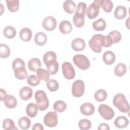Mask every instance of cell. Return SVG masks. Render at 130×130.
Listing matches in <instances>:
<instances>
[{"instance_id": "1", "label": "cell", "mask_w": 130, "mask_h": 130, "mask_svg": "<svg viewBox=\"0 0 130 130\" xmlns=\"http://www.w3.org/2000/svg\"><path fill=\"white\" fill-rule=\"evenodd\" d=\"M114 106L122 112L127 113L129 111V105L125 96L122 93L116 94L113 99Z\"/></svg>"}, {"instance_id": "2", "label": "cell", "mask_w": 130, "mask_h": 130, "mask_svg": "<svg viewBox=\"0 0 130 130\" xmlns=\"http://www.w3.org/2000/svg\"><path fill=\"white\" fill-rule=\"evenodd\" d=\"M35 98L39 110L44 111L48 108L49 105V100L44 91L42 90L37 91L35 94Z\"/></svg>"}, {"instance_id": "3", "label": "cell", "mask_w": 130, "mask_h": 130, "mask_svg": "<svg viewBox=\"0 0 130 130\" xmlns=\"http://www.w3.org/2000/svg\"><path fill=\"white\" fill-rule=\"evenodd\" d=\"M103 0H95L91 3L86 10L87 17L90 19L96 18L100 12V8L102 7Z\"/></svg>"}, {"instance_id": "4", "label": "cell", "mask_w": 130, "mask_h": 130, "mask_svg": "<svg viewBox=\"0 0 130 130\" xmlns=\"http://www.w3.org/2000/svg\"><path fill=\"white\" fill-rule=\"evenodd\" d=\"M75 64L82 70H87L90 66L88 58L83 54H78L74 55L73 58Z\"/></svg>"}, {"instance_id": "5", "label": "cell", "mask_w": 130, "mask_h": 130, "mask_svg": "<svg viewBox=\"0 0 130 130\" xmlns=\"http://www.w3.org/2000/svg\"><path fill=\"white\" fill-rule=\"evenodd\" d=\"M103 36V35L102 34H95L88 42L90 49L96 53H100L102 51V39Z\"/></svg>"}, {"instance_id": "6", "label": "cell", "mask_w": 130, "mask_h": 130, "mask_svg": "<svg viewBox=\"0 0 130 130\" xmlns=\"http://www.w3.org/2000/svg\"><path fill=\"white\" fill-rule=\"evenodd\" d=\"M85 91V85L84 82L81 80H76L72 84V93L76 98L82 96Z\"/></svg>"}, {"instance_id": "7", "label": "cell", "mask_w": 130, "mask_h": 130, "mask_svg": "<svg viewBox=\"0 0 130 130\" xmlns=\"http://www.w3.org/2000/svg\"><path fill=\"white\" fill-rule=\"evenodd\" d=\"M98 111L102 117L107 120L112 119L114 116V110L106 104H101L98 108Z\"/></svg>"}, {"instance_id": "8", "label": "cell", "mask_w": 130, "mask_h": 130, "mask_svg": "<svg viewBox=\"0 0 130 130\" xmlns=\"http://www.w3.org/2000/svg\"><path fill=\"white\" fill-rule=\"evenodd\" d=\"M44 123L48 127H53L58 123L57 114L55 112L50 111L46 114L43 119Z\"/></svg>"}, {"instance_id": "9", "label": "cell", "mask_w": 130, "mask_h": 130, "mask_svg": "<svg viewBox=\"0 0 130 130\" xmlns=\"http://www.w3.org/2000/svg\"><path fill=\"white\" fill-rule=\"evenodd\" d=\"M62 71L65 78L72 80L75 77V71L72 64L68 61H65L62 64Z\"/></svg>"}, {"instance_id": "10", "label": "cell", "mask_w": 130, "mask_h": 130, "mask_svg": "<svg viewBox=\"0 0 130 130\" xmlns=\"http://www.w3.org/2000/svg\"><path fill=\"white\" fill-rule=\"evenodd\" d=\"M56 25L57 21L53 16H47L43 20V27L47 31H52L54 30L56 28Z\"/></svg>"}, {"instance_id": "11", "label": "cell", "mask_w": 130, "mask_h": 130, "mask_svg": "<svg viewBox=\"0 0 130 130\" xmlns=\"http://www.w3.org/2000/svg\"><path fill=\"white\" fill-rule=\"evenodd\" d=\"M80 110L81 113L86 116L91 115L95 111L94 106L90 103H85L83 104L80 106Z\"/></svg>"}, {"instance_id": "12", "label": "cell", "mask_w": 130, "mask_h": 130, "mask_svg": "<svg viewBox=\"0 0 130 130\" xmlns=\"http://www.w3.org/2000/svg\"><path fill=\"white\" fill-rule=\"evenodd\" d=\"M71 46L74 51H81L84 50L85 48V43L83 39L77 38L72 41Z\"/></svg>"}, {"instance_id": "13", "label": "cell", "mask_w": 130, "mask_h": 130, "mask_svg": "<svg viewBox=\"0 0 130 130\" xmlns=\"http://www.w3.org/2000/svg\"><path fill=\"white\" fill-rule=\"evenodd\" d=\"M32 90L28 86H24L21 88L19 90V96L20 98L24 101H27L30 99L32 96Z\"/></svg>"}, {"instance_id": "14", "label": "cell", "mask_w": 130, "mask_h": 130, "mask_svg": "<svg viewBox=\"0 0 130 130\" xmlns=\"http://www.w3.org/2000/svg\"><path fill=\"white\" fill-rule=\"evenodd\" d=\"M59 29L63 34H70L72 30V25L69 21L63 20L59 23Z\"/></svg>"}, {"instance_id": "15", "label": "cell", "mask_w": 130, "mask_h": 130, "mask_svg": "<svg viewBox=\"0 0 130 130\" xmlns=\"http://www.w3.org/2000/svg\"><path fill=\"white\" fill-rule=\"evenodd\" d=\"M47 41V37L43 32L39 31L36 34L34 38L35 43L38 46L44 45Z\"/></svg>"}, {"instance_id": "16", "label": "cell", "mask_w": 130, "mask_h": 130, "mask_svg": "<svg viewBox=\"0 0 130 130\" xmlns=\"http://www.w3.org/2000/svg\"><path fill=\"white\" fill-rule=\"evenodd\" d=\"M116 56L115 54L111 51H107L104 52L103 55V59L105 63L107 65L112 64L115 60Z\"/></svg>"}, {"instance_id": "17", "label": "cell", "mask_w": 130, "mask_h": 130, "mask_svg": "<svg viewBox=\"0 0 130 130\" xmlns=\"http://www.w3.org/2000/svg\"><path fill=\"white\" fill-rule=\"evenodd\" d=\"M127 14L126 7L123 6H118L116 7L114 11V16L118 19L121 20L124 18Z\"/></svg>"}, {"instance_id": "18", "label": "cell", "mask_w": 130, "mask_h": 130, "mask_svg": "<svg viewBox=\"0 0 130 130\" xmlns=\"http://www.w3.org/2000/svg\"><path fill=\"white\" fill-rule=\"evenodd\" d=\"M19 36L20 39L24 42H28L32 37V31L28 27H24L20 31Z\"/></svg>"}, {"instance_id": "19", "label": "cell", "mask_w": 130, "mask_h": 130, "mask_svg": "<svg viewBox=\"0 0 130 130\" xmlns=\"http://www.w3.org/2000/svg\"><path fill=\"white\" fill-rule=\"evenodd\" d=\"M129 123L128 119L123 116L117 117L114 121L115 126L118 128H123L126 127Z\"/></svg>"}, {"instance_id": "20", "label": "cell", "mask_w": 130, "mask_h": 130, "mask_svg": "<svg viewBox=\"0 0 130 130\" xmlns=\"http://www.w3.org/2000/svg\"><path fill=\"white\" fill-rule=\"evenodd\" d=\"M63 8L66 13L68 14H72L76 9V5L73 1L71 0H67L63 2Z\"/></svg>"}, {"instance_id": "21", "label": "cell", "mask_w": 130, "mask_h": 130, "mask_svg": "<svg viewBox=\"0 0 130 130\" xmlns=\"http://www.w3.org/2000/svg\"><path fill=\"white\" fill-rule=\"evenodd\" d=\"M38 110V107L36 104L33 103H30L26 106V113L28 116L33 118L37 115Z\"/></svg>"}, {"instance_id": "22", "label": "cell", "mask_w": 130, "mask_h": 130, "mask_svg": "<svg viewBox=\"0 0 130 130\" xmlns=\"http://www.w3.org/2000/svg\"><path fill=\"white\" fill-rule=\"evenodd\" d=\"M41 62L38 58H32L28 62V69L32 72L36 71L38 69L41 68Z\"/></svg>"}, {"instance_id": "23", "label": "cell", "mask_w": 130, "mask_h": 130, "mask_svg": "<svg viewBox=\"0 0 130 130\" xmlns=\"http://www.w3.org/2000/svg\"><path fill=\"white\" fill-rule=\"evenodd\" d=\"M5 106L10 109H13L17 106V102L15 97L12 95H8L4 100Z\"/></svg>"}, {"instance_id": "24", "label": "cell", "mask_w": 130, "mask_h": 130, "mask_svg": "<svg viewBox=\"0 0 130 130\" xmlns=\"http://www.w3.org/2000/svg\"><path fill=\"white\" fill-rule=\"evenodd\" d=\"M14 71L15 77L19 80H24L27 78V72L24 67L18 68Z\"/></svg>"}, {"instance_id": "25", "label": "cell", "mask_w": 130, "mask_h": 130, "mask_svg": "<svg viewBox=\"0 0 130 130\" xmlns=\"http://www.w3.org/2000/svg\"><path fill=\"white\" fill-rule=\"evenodd\" d=\"M37 77L40 80L48 81L50 80V73L49 72L44 69L39 68L36 71Z\"/></svg>"}, {"instance_id": "26", "label": "cell", "mask_w": 130, "mask_h": 130, "mask_svg": "<svg viewBox=\"0 0 130 130\" xmlns=\"http://www.w3.org/2000/svg\"><path fill=\"white\" fill-rule=\"evenodd\" d=\"M46 65L47 69L50 75H54L57 73L58 71L59 64L56 60L50 61Z\"/></svg>"}, {"instance_id": "27", "label": "cell", "mask_w": 130, "mask_h": 130, "mask_svg": "<svg viewBox=\"0 0 130 130\" xmlns=\"http://www.w3.org/2000/svg\"><path fill=\"white\" fill-rule=\"evenodd\" d=\"M93 29L97 31H103L105 30L106 27V23L105 20L103 18H99L92 23Z\"/></svg>"}, {"instance_id": "28", "label": "cell", "mask_w": 130, "mask_h": 130, "mask_svg": "<svg viewBox=\"0 0 130 130\" xmlns=\"http://www.w3.org/2000/svg\"><path fill=\"white\" fill-rule=\"evenodd\" d=\"M7 6L9 10L11 12L17 11L19 7V0H6Z\"/></svg>"}, {"instance_id": "29", "label": "cell", "mask_w": 130, "mask_h": 130, "mask_svg": "<svg viewBox=\"0 0 130 130\" xmlns=\"http://www.w3.org/2000/svg\"><path fill=\"white\" fill-rule=\"evenodd\" d=\"M126 72V67L125 64L123 63H118L114 69V74L118 77H121L123 76Z\"/></svg>"}, {"instance_id": "30", "label": "cell", "mask_w": 130, "mask_h": 130, "mask_svg": "<svg viewBox=\"0 0 130 130\" xmlns=\"http://www.w3.org/2000/svg\"><path fill=\"white\" fill-rule=\"evenodd\" d=\"M3 34L6 38L8 39H12L15 37L16 31L14 27L12 26H7L4 28Z\"/></svg>"}, {"instance_id": "31", "label": "cell", "mask_w": 130, "mask_h": 130, "mask_svg": "<svg viewBox=\"0 0 130 130\" xmlns=\"http://www.w3.org/2000/svg\"><path fill=\"white\" fill-rule=\"evenodd\" d=\"M18 123L19 127L21 129H27L30 127L31 124V121L27 117L23 116L18 120Z\"/></svg>"}, {"instance_id": "32", "label": "cell", "mask_w": 130, "mask_h": 130, "mask_svg": "<svg viewBox=\"0 0 130 130\" xmlns=\"http://www.w3.org/2000/svg\"><path fill=\"white\" fill-rule=\"evenodd\" d=\"M3 127L5 130H17L18 128L15 126L14 122L10 118L5 119L3 122Z\"/></svg>"}, {"instance_id": "33", "label": "cell", "mask_w": 130, "mask_h": 130, "mask_svg": "<svg viewBox=\"0 0 130 130\" xmlns=\"http://www.w3.org/2000/svg\"><path fill=\"white\" fill-rule=\"evenodd\" d=\"M107 98V93L106 90L103 89H100L96 91L94 93L95 100L99 102H101L104 101Z\"/></svg>"}, {"instance_id": "34", "label": "cell", "mask_w": 130, "mask_h": 130, "mask_svg": "<svg viewBox=\"0 0 130 130\" xmlns=\"http://www.w3.org/2000/svg\"><path fill=\"white\" fill-rule=\"evenodd\" d=\"M108 36L110 37L113 44H116L119 42L121 39V35L118 30H112L108 34Z\"/></svg>"}, {"instance_id": "35", "label": "cell", "mask_w": 130, "mask_h": 130, "mask_svg": "<svg viewBox=\"0 0 130 130\" xmlns=\"http://www.w3.org/2000/svg\"><path fill=\"white\" fill-rule=\"evenodd\" d=\"M53 109L57 112H62L66 110L67 104L64 102L62 101H57L53 104Z\"/></svg>"}, {"instance_id": "36", "label": "cell", "mask_w": 130, "mask_h": 130, "mask_svg": "<svg viewBox=\"0 0 130 130\" xmlns=\"http://www.w3.org/2000/svg\"><path fill=\"white\" fill-rule=\"evenodd\" d=\"M43 60L44 63L45 64H47L50 61L56 60V55L55 53L53 51H48L44 54Z\"/></svg>"}, {"instance_id": "37", "label": "cell", "mask_w": 130, "mask_h": 130, "mask_svg": "<svg viewBox=\"0 0 130 130\" xmlns=\"http://www.w3.org/2000/svg\"><path fill=\"white\" fill-rule=\"evenodd\" d=\"M10 55V49L5 44L0 45V56L2 58H8Z\"/></svg>"}, {"instance_id": "38", "label": "cell", "mask_w": 130, "mask_h": 130, "mask_svg": "<svg viewBox=\"0 0 130 130\" xmlns=\"http://www.w3.org/2000/svg\"><path fill=\"white\" fill-rule=\"evenodd\" d=\"M86 4L84 2H80L78 4L77 9L76 10L75 14L78 16H85V14L86 12Z\"/></svg>"}, {"instance_id": "39", "label": "cell", "mask_w": 130, "mask_h": 130, "mask_svg": "<svg viewBox=\"0 0 130 130\" xmlns=\"http://www.w3.org/2000/svg\"><path fill=\"white\" fill-rule=\"evenodd\" d=\"M47 88L52 92L56 91L58 89L59 84L57 81L54 79H50L46 82Z\"/></svg>"}, {"instance_id": "40", "label": "cell", "mask_w": 130, "mask_h": 130, "mask_svg": "<svg viewBox=\"0 0 130 130\" xmlns=\"http://www.w3.org/2000/svg\"><path fill=\"white\" fill-rule=\"evenodd\" d=\"M84 17L85 16H78L74 14L73 16V20L74 21V24L75 25V26L78 28L82 27L84 24Z\"/></svg>"}, {"instance_id": "41", "label": "cell", "mask_w": 130, "mask_h": 130, "mask_svg": "<svg viewBox=\"0 0 130 130\" xmlns=\"http://www.w3.org/2000/svg\"><path fill=\"white\" fill-rule=\"evenodd\" d=\"M78 126L79 128L82 130H87L91 128V123L87 119H83L79 121Z\"/></svg>"}, {"instance_id": "42", "label": "cell", "mask_w": 130, "mask_h": 130, "mask_svg": "<svg viewBox=\"0 0 130 130\" xmlns=\"http://www.w3.org/2000/svg\"><path fill=\"white\" fill-rule=\"evenodd\" d=\"M27 83L28 85L32 86H36L40 83V80L34 75H30L27 78Z\"/></svg>"}, {"instance_id": "43", "label": "cell", "mask_w": 130, "mask_h": 130, "mask_svg": "<svg viewBox=\"0 0 130 130\" xmlns=\"http://www.w3.org/2000/svg\"><path fill=\"white\" fill-rule=\"evenodd\" d=\"M113 4L111 1L110 0H103L102 7L104 11L106 13H110L113 9Z\"/></svg>"}, {"instance_id": "44", "label": "cell", "mask_w": 130, "mask_h": 130, "mask_svg": "<svg viewBox=\"0 0 130 130\" xmlns=\"http://www.w3.org/2000/svg\"><path fill=\"white\" fill-rule=\"evenodd\" d=\"M22 67H25V62L23 61V59L20 58H17L14 60L12 63V68L13 70H15V69Z\"/></svg>"}, {"instance_id": "45", "label": "cell", "mask_w": 130, "mask_h": 130, "mask_svg": "<svg viewBox=\"0 0 130 130\" xmlns=\"http://www.w3.org/2000/svg\"><path fill=\"white\" fill-rule=\"evenodd\" d=\"M113 44V43L110 39V37L107 36H103L102 39V47H111Z\"/></svg>"}, {"instance_id": "46", "label": "cell", "mask_w": 130, "mask_h": 130, "mask_svg": "<svg viewBox=\"0 0 130 130\" xmlns=\"http://www.w3.org/2000/svg\"><path fill=\"white\" fill-rule=\"evenodd\" d=\"M98 130H109L110 127L108 124L105 123H101L98 127Z\"/></svg>"}, {"instance_id": "47", "label": "cell", "mask_w": 130, "mask_h": 130, "mask_svg": "<svg viewBox=\"0 0 130 130\" xmlns=\"http://www.w3.org/2000/svg\"><path fill=\"white\" fill-rule=\"evenodd\" d=\"M32 130H43L44 127L42 124H40L39 123H36L34 124L33 126L32 127Z\"/></svg>"}, {"instance_id": "48", "label": "cell", "mask_w": 130, "mask_h": 130, "mask_svg": "<svg viewBox=\"0 0 130 130\" xmlns=\"http://www.w3.org/2000/svg\"><path fill=\"white\" fill-rule=\"evenodd\" d=\"M0 90H1V93H0V94H1V101H4L5 99V98L7 97V96L8 95L7 94L6 91L4 89L1 88Z\"/></svg>"}]
</instances>
